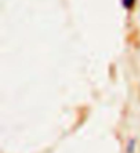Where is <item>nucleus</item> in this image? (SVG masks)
I'll return each instance as SVG.
<instances>
[{
	"instance_id": "f257e3e1",
	"label": "nucleus",
	"mask_w": 140,
	"mask_h": 153,
	"mask_svg": "<svg viewBox=\"0 0 140 153\" xmlns=\"http://www.w3.org/2000/svg\"><path fill=\"white\" fill-rule=\"evenodd\" d=\"M135 1H136V0H121V4H122V7L125 8L126 11H130L135 7Z\"/></svg>"
},
{
	"instance_id": "f03ea898",
	"label": "nucleus",
	"mask_w": 140,
	"mask_h": 153,
	"mask_svg": "<svg viewBox=\"0 0 140 153\" xmlns=\"http://www.w3.org/2000/svg\"><path fill=\"white\" fill-rule=\"evenodd\" d=\"M133 148H135V141H129V145H128V152H133Z\"/></svg>"
}]
</instances>
